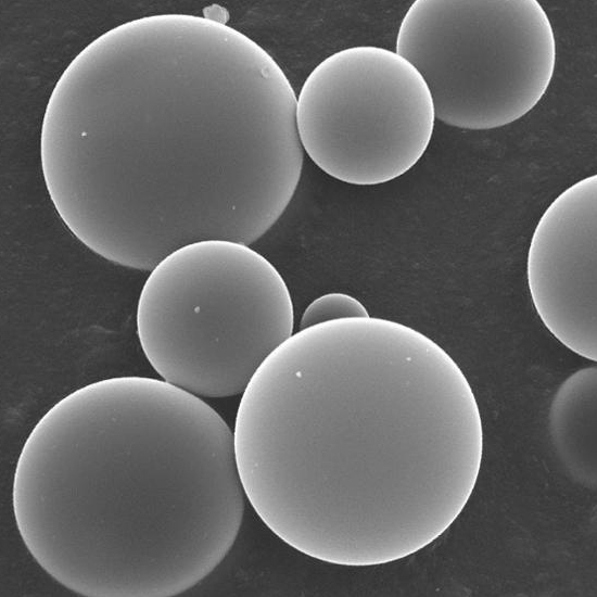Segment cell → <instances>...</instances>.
Listing matches in <instances>:
<instances>
[{
    "label": "cell",
    "mask_w": 597,
    "mask_h": 597,
    "mask_svg": "<svg viewBox=\"0 0 597 597\" xmlns=\"http://www.w3.org/2000/svg\"><path fill=\"white\" fill-rule=\"evenodd\" d=\"M245 506L233 433L163 379L113 377L56 402L16 461L12 507L36 562L87 597H170L224 560Z\"/></svg>",
    "instance_id": "cell-3"
},
{
    "label": "cell",
    "mask_w": 597,
    "mask_h": 597,
    "mask_svg": "<svg viewBox=\"0 0 597 597\" xmlns=\"http://www.w3.org/2000/svg\"><path fill=\"white\" fill-rule=\"evenodd\" d=\"M368 310L354 296L330 292L315 298L303 312L300 329L345 318L367 317Z\"/></svg>",
    "instance_id": "cell-9"
},
{
    "label": "cell",
    "mask_w": 597,
    "mask_h": 597,
    "mask_svg": "<svg viewBox=\"0 0 597 597\" xmlns=\"http://www.w3.org/2000/svg\"><path fill=\"white\" fill-rule=\"evenodd\" d=\"M295 109L280 65L241 31L190 14L130 21L58 80L46 186L68 229L122 266L151 270L202 240L250 245L301 179Z\"/></svg>",
    "instance_id": "cell-1"
},
{
    "label": "cell",
    "mask_w": 597,
    "mask_h": 597,
    "mask_svg": "<svg viewBox=\"0 0 597 597\" xmlns=\"http://www.w3.org/2000/svg\"><path fill=\"white\" fill-rule=\"evenodd\" d=\"M142 351L162 379L199 397L240 394L293 334L278 269L246 244L202 240L155 265L136 314Z\"/></svg>",
    "instance_id": "cell-4"
},
{
    "label": "cell",
    "mask_w": 597,
    "mask_h": 597,
    "mask_svg": "<svg viewBox=\"0 0 597 597\" xmlns=\"http://www.w3.org/2000/svg\"><path fill=\"white\" fill-rule=\"evenodd\" d=\"M303 151L346 183L396 179L422 157L435 110L418 69L396 51L350 47L322 60L305 79L295 109Z\"/></svg>",
    "instance_id": "cell-6"
},
{
    "label": "cell",
    "mask_w": 597,
    "mask_h": 597,
    "mask_svg": "<svg viewBox=\"0 0 597 597\" xmlns=\"http://www.w3.org/2000/svg\"><path fill=\"white\" fill-rule=\"evenodd\" d=\"M482 432L455 360L380 317L300 329L258 367L233 447L246 499L295 550L364 567L435 538L436 437Z\"/></svg>",
    "instance_id": "cell-2"
},
{
    "label": "cell",
    "mask_w": 597,
    "mask_h": 597,
    "mask_svg": "<svg viewBox=\"0 0 597 597\" xmlns=\"http://www.w3.org/2000/svg\"><path fill=\"white\" fill-rule=\"evenodd\" d=\"M526 279L548 331L573 353L597 360V175L562 191L538 220Z\"/></svg>",
    "instance_id": "cell-7"
},
{
    "label": "cell",
    "mask_w": 597,
    "mask_h": 597,
    "mask_svg": "<svg viewBox=\"0 0 597 597\" xmlns=\"http://www.w3.org/2000/svg\"><path fill=\"white\" fill-rule=\"evenodd\" d=\"M395 51L425 80L435 118L471 130L528 114L556 65L552 26L537 0H416Z\"/></svg>",
    "instance_id": "cell-5"
},
{
    "label": "cell",
    "mask_w": 597,
    "mask_h": 597,
    "mask_svg": "<svg viewBox=\"0 0 597 597\" xmlns=\"http://www.w3.org/2000/svg\"><path fill=\"white\" fill-rule=\"evenodd\" d=\"M596 367L582 368L558 388L550 405L549 425L559 453L570 466L575 446L596 452Z\"/></svg>",
    "instance_id": "cell-8"
}]
</instances>
